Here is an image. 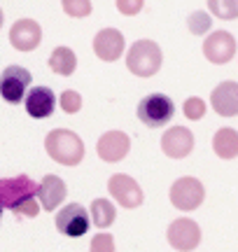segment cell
<instances>
[{"label":"cell","mask_w":238,"mask_h":252,"mask_svg":"<svg viewBox=\"0 0 238 252\" xmlns=\"http://www.w3.org/2000/svg\"><path fill=\"white\" fill-rule=\"evenodd\" d=\"M35 196H37V185L28 175L2 178L0 180V206H2V210L9 208L14 215L35 217L42 210Z\"/></svg>","instance_id":"cell-1"},{"label":"cell","mask_w":238,"mask_h":252,"mask_svg":"<svg viewBox=\"0 0 238 252\" xmlns=\"http://www.w3.org/2000/svg\"><path fill=\"white\" fill-rule=\"evenodd\" d=\"M47 154L61 166H77L84 159V143L70 128H54L45 138Z\"/></svg>","instance_id":"cell-2"},{"label":"cell","mask_w":238,"mask_h":252,"mask_svg":"<svg viewBox=\"0 0 238 252\" xmlns=\"http://www.w3.org/2000/svg\"><path fill=\"white\" fill-rule=\"evenodd\" d=\"M161 47L154 40H136L128 47L126 68L136 77H152L161 68Z\"/></svg>","instance_id":"cell-3"},{"label":"cell","mask_w":238,"mask_h":252,"mask_svg":"<svg viewBox=\"0 0 238 252\" xmlns=\"http://www.w3.org/2000/svg\"><path fill=\"white\" fill-rule=\"evenodd\" d=\"M175 115V103L166 94H149L138 103V119L149 128L168 124Z\"/></svg>","instance_id":"cell-4"},{"label":"cell","mask_w":238,"mask_h":252,"mask_svg":"<svg viewBox=\"0 0 238 252\" xmlns=\"http://www.w3.org/2000/svg\"><path fill=\"white\" fill-rule=\"evenodd\" d=\"M30 72L21 65H7L0 75V96L7 103H21L30 87Z\"/></svg>","instance_id":"cell-5"},{"label":"cell","mask_w":238,"mask_h":252,"mask_svg":"<svg viewBox=\"0 0 238 252\" xmlns=\"http://www.w3.org/2000/svg\"><path fill=\"white\" fill-rule=\"evenodd\" d=\"M108 189H110L112 198L117 201L121 208L126 210H133V208H140L143 201H145V194L133 178H128L126 173H117L108 180Z\"/></svg>","instance_id":"cell-6"},{"label":"cell","mask_w":238,"mask_h":252,"mask_svg":"<svg viewBox=\"0 0 238 252\" xmlns=\"http://www.w3.org/2000/svg\"><path fill=\"white\" fill-rule=\"evenodd\" d=\"M166 236H168L171 248L178 252H192L201 243V229L194 220H187V217H180V220L171 222Z\"/></svg>","instance_id":"cell-7"},{"label":"cell","mask_w":238,"mask_h":252,"mask_svg":"<svg viewBox=\"0 0 238 252\" xmlns=\"http://www.w3.org/2000/svg\"><path fill=\"white\" fill-rule=\"evenodd\" d=\"M206 198V189L196 178H180L171 187V203L178 210H196Z\"/></svg>","instance_id":"cell-8"},{"label":"cell","mask_w":238,"mask_h":252,"mask_svg":"<svg viewBox=\"0 0 238 252\" xmlns=\"http://www.w3.org/2000/svg\"><path fill=\"white\" fill-rule=\"evenodd\" d=\"M56 229L63 236L70 238H80L89 231V213L87 208L80 203H68L56 213Z\"/></svg>","instance_id":"cell-9"},{"label":"cell","mask_w":238,"mask_h":252,"mask_svg":"<svg viewBox=\"0 0 238 252\" xmlns=\"http://www.w3.org/2000/svg\"><path fill=\"white\" fill-rule=\"evenodd\" d=\"M203 54L210 63H217V65L229 63L236 54V37L227 31H215L203 40Z\"/></svg>","instance_id":"cell-10"},{"label":"cell","mask_w":238,"mask_h":252,"mask_svg":"<svg viewBox=\"0 0 238 252\" xmlns=\"http://www.w3.org/2000/svg\"><path fill=\"white\" fill-rule=\"evenodd\" d=\"M42 42V28L33 19H19L9 28V45L19 52H33Z\"/></svg>","instance_id":"cell-11"},{"label":"cell","mask_w":238,"mask_h":252,"mask_svg":"<svg viewBox=\"0 0 238 252\" xmlns=\"http://www.w3.org/2000/svg\"><path fill=\"white\" fill-rule=\"evenodd\" d=\"M161 150L171 159H184L194 150V133L184 126H173L161 135Z\"/></svg>","instance_id":"cell-12"},{"label":"cell","mask_w":238,"mask_h":252,"mask_svg":"<svg viewBox=\"0 0 238 252\" xmlns=\"http://www.w3.org/2000/svg\"><path fill=\"white\" fill-rule=\"evenodd\" d=\"M131 150V140L124 131H108L98 138V145H96V152L101 157L103 161H121L124 157Z\"/></svg>","instance_id":"cell-13"},{"label":"cell","mask_w":238,"mask_h":252,"mask_svg":"<svg viewBox=\"0 0 238 252\" xmlns=\"http://www.w3.org/2000/svg\"><path fill=\"white\" fill-rule=\"evenodd\" d=\"M93 52L101 61H117L121 52H124V35L119 33L117 28H103L93 37Z\"/></svg>","instance_id":"cell-14"},{"label":"cell","mask_w":238,"mask_h":252,"mask_svg":"<svg viewBox=\"0 0 238 252\" xmlns=\"http://www.w3.org/2000/svg\"><path fill=\"white\" fill-rule=\"evenodd\" d=\"M212 110L220 115V117H236L238 115V82H222L212 89L210 96Z\"/></svg>","instance_id":"cell-15"},{"label":"cell","mask_w":238,"mask_h":252,"mask_svg":"<svg viewBox=\"0 0 238 252\" xmlns=\"http://www.w3.org/2000/svg\"><path fill=\"white\" fill-rule=\"evenodd\" d=\"M26 112L33 119H47L56 108V98H54V91L49 87H33V89L26 94Z\"/></svg>","instance_id":"cell-16"},{"label":"cell","mask_w":238,"mask_h":252,"mask_svg":"<svg viewBox=\"0 0 238 252\" xmlns=\"http://www.w3.org/2000/svg\"><path fill=\"white\" fill-rule=\"evenodd\" d=\"M65 194H68V189H65V182L59 178V175H45L42 182L37 185V198H40V208L42 210H49V213H54V208H59L63 203Z\"/></svg>","instance_id":"cell-17"},{"label":"cell","mask_w":238,"mask_h":252,"mask_svg":"<svg viewBox=\"0 0 238 252\" xmlns=\"http://www.w3.org/2000/svg\"><path fill=\"white\" fill-rule=\"evenodd\" d=\"M212 150L220 159H236L238 157V133L229 126L220 128L212 138Z\"/></svg>","instance_id":"cell-18"},{"label":"cell","mask_w":238,"mask_h":252,"mask_svg":"<svg viewBox=\"0 0 238 252\" xmlns=\"http://www.w3.org/2000/svg\"><path fill=\"white\" fill-rule=\"evenodd\" d=\"M47 63H49V68L54 72L68 77V75H73L75 68H77V56H75V52L70 47H56L54 52L49 54V61Z\"/></svg>","instance_id":"cell-19"},{"label":"cell","mask_w":238,"mask_h":252,"mask_svg":"<svg viewBox=\"0 0 238 252\" xmlns=\"http://www.w3.org/2000/svg\"><path fill=\"white\" fill-rule=\"evenodd\" d=\"M115 217H117V208L112 206L108 198H96L91 203V220L96 226L105 229L115 222Z\"/></svg>","instance_id":"cell-20"},{"label":"cell","mask_w":238,"mask_h":252,"mask_svg":"<svg viewBox=\"0 0 238 252\" xmlns=\"http://www.w3.org/2000/svg\"><path fill=\"white\" fill-rule=\"evenodd\" d=\"M208 9L220 19H236L238 17V0H210V2H208Z\"/></svg>","instance_id":"cell-21"},{"label":"cell","mask_w":238,"mask_h":252,"mask_svg":"<svg viewBox=\"0 0 238 252\" xmlns=\"http://www.w3.org/2000/svg\"><path fill=\"white\" fill-rule=\"evenodd\" d=\"M187 26H189V31H192L194 35H203V33H208L212 26V19L208 12H192L189 14V21H187Z\"/></svg>","instance_id":"cell-22"},{"label":"cell","mask_w":238,"mask_h":252,"mask_svg":"<svg viewBox=\"0 0 238 252\" xmlns=\"http://www.w3.org/2000/svg\"><path fill=\"white\" fill-rule=\"evenodd\" d=\"M61 108H63V112H68V115L80 112V110H82V96L73 89H65L63 94H61Z\"/></svg>","instance_id":"cell-23"},{"label":"cell","mask_w":238,"mask_h":252,"mask_svg":"<svg viewBox=\"0 0 238 252\" xmlns=\"http://www.w3.org/2000/svg\"><path fill=\"white\" fill-rule=\"evenodd\" d=\"M182 112L187 119H192V122H196V119H201L203 115H206V103H203L201 98H196V96H192V98L184 100L182 105Z\"/></svg>","instance_id":"cell-24"},{"label":"cell","mask_w":238,"mask_h":252,"mask_svg":"<svg viewBox=\"0 0 238 252\" xmlns=\"http://www.w3.org/2000/svg\"><path fill=\"white\" fill-rule=\"evenodd\" d=\"M89 252H115V238L112 234H96L91 238V245H89Z\"/></svg>","instance_id":"cell-25"},{"label":"cell","mask_w":238,"mask_h":252,"mask_svg":"<svg viewBox=\"0 0 238 252\" xmlns=\"http://www.w3.org/2000/svg\"><path fill=\"white\" fill-rule=\"evenodd\" d=\"M63 12L65 14H70V17H87V14H91V2H87V0H63Z\"/></svg>","instance_id":"cell-26"},{"label":"cell","mask_w":238,"mask_h":252,"mask_svg":"<svg viewBox=\"0 0 238 252\" xmlns=\"http://www.w3.org/2000/svg\"><path fill=\"white\" fill-rule=\"evenodd\" d=\"M117 9L121 14H138L143 9V0H133V2H126V0H119Z\"/></svg>","instance_id":"cell-27"},{"label":"cell","mask_w":238,"mask_h":252,"mask_svg":"<svg viewBox=\"0 0 238 252\" xmlns=\"http://www.w3.org/2000/svg\"><path fill=\"white\" fill-rule=\"evenodd\" d=\"M0 26H2V9H0Z\"/></svg>","instance_id":"cell-28"},{"label":"cell","mask_w":238,"mask_h":252,"mask_svg":"<svg viewBox=\"0 0 238 252\" xmlns=\"http://www.w3.org/2000/svg\"><path fill=\"white\" fill-rule=\"evenodd\" d=\"M0 217H2V206H0Z\"/></svg>","instance_id":"cell-29"}]
</instances>
